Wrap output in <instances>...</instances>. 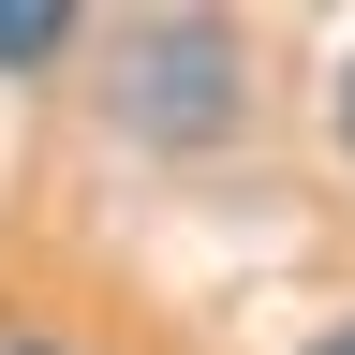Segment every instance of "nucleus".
<instances>
[{
    "label": "nucleus",
    "mask_w": 355,
    "mask_h": 355,
    "mask_svg": "<svg viewBox=\"0 0 355 355\" xmlns=\"http://www.w3.org/2000/svg\"><path fill=\"white\" fill-rule=\"evenodd\" d=\"M163 44V89H133L119 119H148V133H207V89H222V30H148Z\"/></svg>",
    "instance_id": "1"
},
{
    "label": "nucleus",
    "mask_w": 355,
    "mask_h": 355,
    "mask_svg": "<svg viewBox=\"0 0 355 355\" xmlns=\"http://www.w3.org/2000/svg\"><path fill=\"white\" fill-rule=\"evenodd\" d=\"M44 44H74V15L60 0H15V15H0V60H44Z\"/></svg>",
    "instance_id": "2"
},
{
    "label": "nucleus",
    "mask_w": 355,
    "mask_h": 355,
    "mask_svg": "<svg viewBox=\"0 0 355 355\" xmlns=\"http://www.w3.org/2000/svg\"><path fill=\"white\" fill-rule=\"evenodd\" d=\"M340 148H355V60H340Z\"/></svg>",
    "instance_id": "3"
},
{
    "label": "nucleus",
    "mask_w": 355,
    "mask_h": 355,
    "mask_svg": "<svg viewBox=\"0 0 355 355\" xmlns=\"http://www.w3.org/2000/svg\"><path fill=\"white\" fill-rule=\"evenodd\" d=\"M311 355H355V326H326V340H311Z\"/></svg>",
    "instance_id": "4"
},
{
    "label": "nucleus",
    "mask_w": 355,
    "mask_h": 355,
    "mask_svg": "<svg viewBox=\"0 0 355 355\" xmlns=\"http://www.w3.org/2000/svg\"><path fill=\"white\" fill-rule=\"evenodd\" d=\"M0 355H60V340H0Z\"/></svg>",
    "instance_id": "5"
}]
</instances>
